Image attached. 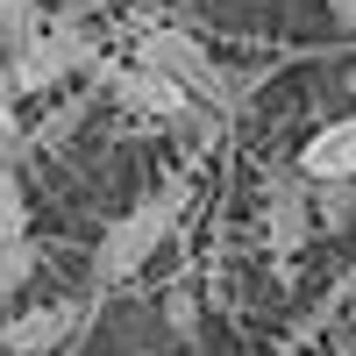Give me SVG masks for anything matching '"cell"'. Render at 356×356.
<instances>
[{
  "instance_id": "cell-10",
  "label": "cell",
  "mask_w": 356,
  "mask_h": 356,
  "mask_svg": "<svg viewBox=\"0 0 356 356\" xmlns=\"http://www.w3.org/2000/svg\"><path fill=\"white\" fill-rule=\"evenodd\" d=\"M0 235H29V186H22V171H0Z\"/></svg>"
},
{
  "instance_id": "cell-6",
  "label": "cell",
  "mask_w": 356,
  "mask_h": 356,
  "mask_svg": "<svg viewBox=\"0 0 356 356\" xmlns=\"http://www.w3.org/2000/svg\"><path fill=\"white\" fill-rule=\"evenodd\" d=\"M292 171H300L307 186H356V114H335V122H321V129L300 143Z\"/></svg>"
},
{
  "instance_id": "cell-9",
  "label": "cell",
  "mask_w": 356,
  "mask_h": 356,
  "mask_svg": "<svg viewBox=\"0 0 356 356\" xmlns=\"http://www.w3.org/2000/svg\"><path fill=\"white\" fill-rule=\"evenodd\" d=\"M43 36V0H0V57Z\"/></svg>"
},
{
  "instance_id": "cell-13",
  "label": "cell",
  "mask_w": 356,
  "mask_h": 356,
  "mask_svg": "<svg viewBox=\"0 0 356 356\" xmlns=\"http://www.w3.org/2000/svg\"><path fill=\"white\" fill-rule=\"evenodd\" d=\"M321 8H328V15H335V22L349 29V36H356V0H321Z\"/></svg>"
},
{
  "instance_id": "cell-7",
  "label": "cell",
  "mask_w": 356,
  "mask_h": 356,
  "mask_svg": "<svg viewBox=\"0 0 356 356\" xmlns=\"http://www.w3.org/2000/svg\"><path fill=\"white\" fill-rule=\"evenodd\" d=\"M86 321L79 300H50V307H29L15 321H0V356H43L57 342H72V328Z\"/></svg>"
},
{
  "instance_id": "cell-12",
  "label": "cell",
  "mask_w": 356,
  "mask_h": 356,
  "mask_svg": "<svg viewBox=\"0 0 356 356\" xmlns=\"http://www.w3.org/2000/svg\"><path fill=\"white\" fill-rule=\"evenodd\" d=\"M22 157H29V129L15 107H0V171H22Z\"/></svg>"
},
{
  "instance_id": "cell-14",
  "label": "cell",
  "mask_w": 356,
  "mask_h": 356,
  "mask_svg": "<svg viewBox=\"0 0 356 356\" xmlns=\"http://www.w3.org/2000/svg\"><path fill=\"white\" fill-rule=\"evenodd\" d=\"M335 356H356V335H342V342H335Z\"/></svg>"
},
{
  "instance_id": "cell-15",
  "label": "cell",
  "mask_w": 356,
  "mask_h": 356,
  "mask_svg": "<svg viewBox=\"0 0 356 356\" xmlns=\"http://www.w3.org/2000/svg\"><path fill=\"white\" fill-rule=\"evenodd\" d=\"M342 292H356V264H349V278H342Z\"/></svg>"
},
{
  "instance_id": "cell-4",
  "label": "cell",
  "mask_w": 356,
  "mask_h": 356,
  "mask_svg": "<svg viewBox=\"0 0 356 356\" xmlns=\"http://www.w3.org/2000/svg\"><path fill=\"white\" fill-rule=\"evenodd\" d=\"M93 86H107L114 93V107H129V114H143V122H171V129H186V122H200V100H186L171 79H157L150 65H136V57H100L93 65Z\"/></svg>"
},
{
  "instance_id": "cell-2",
  "label": "cell",
  "mask_w": 356,
  "mask_h": 356,
  "mask_svg": "<svg viewBox=\"0 0 356 356\" xmlns=\"http://www.w3.org/2000/svg\"><path fill=\"white\" fill-rule=\"evenodd\" d=\"M136 65H150L157 79H171L186 100H200L207 114H243V93L257 79H228V65L214 57V43H200L193 29H171V22H150L136 36Z\"/></svg>"
},
{
  "instance_id": "cell-11",
  "label": "cell",
  "mask_w": 356,
  "mask_h": 356,
  "mask_svg": "<svg viewBox=\"0 0 356 356\" xmlns=\"http://www.w3.org/2000/svg\"><path fill=\"white\" fill-rule=\"evenodd\" d=\"M314 214L328 221V228L356 221V186H314Z\"/></svg>"
},
{
  "instance_id": "cell-5",
  "label": "cell",
  "mask_w": 356,
  "mask_h": 356,
  "mask_svg": "<svg viewBox=\"0 0 356 356\" xmlns=\"http://www.w3.org/2000/svg\"><path fill=\"white\" fill-rule=\"evenodd\" d=\"M314 235V186L292 164H271L264 171V250L271 264H292Z\"/></svg>"
},
{
  "instance_id": "cell-8",
  "label": "cell",
  "mask_w": 356,
  "mask_h": 356,
  "mask_svg": "<svg viewBox=\"0 0 356 356\" xmlns=\"http://www.w3.org/2000/svg\"><path fill=\"white\" fill-rule=\"evenodd\" d=\"M43 271V250L36 235H0V300H15V292Z\"/></svg>"
},
{
  "instance_id": "cell-1",
  "label": "cell",
  "mask_w": 356,
  "mask_h": 356,
  "mask_svg": "<svg viewBox=\"0 0 356 356\" xmlns=\"http://www.w3.org/2000/svg\"><path fill=\"white\" fill-rule=\"evenodd\" d=\"M193 207V178H164V186H150L129 214H114L107 228H100V243H93V278L100 285H122V278H136L143 264H150L171 235H178V214Z\"/></svg>"
},
{
  "instance_id": "cell-3",
  "label": "cell",
  "mask_w": 356,
  "mask_h": 356,
  "mask_svg": "<svg viewBox=\"0 0 356 356\" xmlns=\"http://www.w3.org/2000/svg\"><path fill=\"white\" fill-rule=\"evenodd\" d=\"M100 57H107V50H100V29L86 22L79 8H65V15L43 22L36 43H22V50L8 57V72H15V93H22V100H43V93H65L72 79H93Z\"/></svg>"
}]
</instances>
